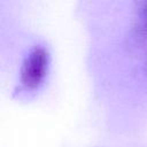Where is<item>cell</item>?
<instances>
[{"label":"cell","instance_id":"6da1fadb","mask_svg":"<svg viewBox=\"0 0 147 147\" xmlns=\"http://www.w3.org/2000/svg\"><path fill=\"white\" fill-rule=\"evenodd\" d=\"M49 54L48 51L41 46H33L22 62L20 70V83L23 88L32 91L38 88L48 71Z\"/></svg>","mask_w":147,"mask_h":147},{"label":"cell","instance_id":"7a4b0ae2","mask_svg":"<svg viewBox=\"0 0 147 147\" xmlns=\"http://www.w3.org/2000/svg\"><path fill=\"white\" fill-rule=\"evenodd\" d=\"M139 30L141 36L147 41V2H142L139 8ZM145 71L147 74V52L145 55V62H144Z\"/></svg>","mask_w":147,"mask_h":147}]
</instances>
